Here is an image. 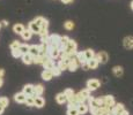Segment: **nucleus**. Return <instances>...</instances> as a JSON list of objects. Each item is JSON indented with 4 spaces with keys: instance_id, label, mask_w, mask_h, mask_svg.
Masks as SVG:
<instances>
[{
    "instance_id": "11",
    "label": "nucleus",
    "mask_w": 133,
    "mask_h": 115,
    "mask_svg": "<svg viewBox=\"0 0 133 115\" xmlns=\"http://www.w3.org/2000/svg\"><path fill=\"white\" fill-rule=\"evenodd\" d=\"M76 109H78L79 114H80V115H83V114H86L87 112L89 111V106H88V105H87L86 103H83V104H79V105H78V107H76Z\"/></svg>"
},
{
    "instance_id": "38",
    "label": "nucleus",
    "mask_w": 133,
    "mask_h": 115,
    "mask_svg": "<svg viewBox=\"0 0 133 115\" xmlns=\"http://www.w3.org/2000/svg\"><path fill=\"white\" fill-rule=\"evenodd\" d=\"M67 115H80L76 108H68L67 109Z\"/></svg>"
},
{
    "instance_id": "8",
    "label": "nucleus",
    "mask_w": 133,
    "mask_h": 115,
    "mask_svg": "<svg viewBox=\"0 0 133 115\" xmlns=\"http://www.w3.org/2000/svg\"><path fill=\"white\" fill-rule=\"evenodd\" d=\"M79 62H78V60H76L75 58H73V59H71L70 60V62H68V67H67V69L70 71H75L76 69H78V67H79Z\"/></svg>"
},
{
    "instance_id": "1",
    "label": "nucleus",
    "mask_w": 133,
    "mask_h": 115,
    "mask_svg": "<svg viewBox=\"0 0 133 115\" xmlns=\"http://www.w3.org/2000/svg\"><path fill=\"white\" fill-rule=\"evenodd\" d=\"M76 48H78V45H76V43L74 42V40L70 39V42H68L67 46L64 48V53L67 55V59L75 58V54H76V52H78V51H76Z\"/></svg>"
},
{
    "instance_id": "31",
    "label": "nucleus",
    "mask_w": 133,
    "mask_h": 115,
    "mask_svg": "<svg viewBox=\"0 0 133 115\" xmlns=\"http://www.w3.org/2000/svg\"><path fill=\"white\" fill-rule=\"evenodd\" d=\"M29 46L30 45H28V44H21V45H20L19 50H20V52L22 53V55L27 54V53H28V51H29Z\"/></svg>"
},
{
    "instance_id": "13",
    "label": "nucleus",
    "mask_w": 133,
    "mask_h": 115,
    "mask_svg": "<svg viewBox=\"0 0 133 115\" xmlns=\"http://www.w3.org/2000/svg\"><path fill=\"white\" fill-rule=\"evenodd\" d=\"M44 105H45V100H44V98H43L42 96H36L35 97V105L34 106H36L37 108H42Z\"/></svg>"
},
{
    "instance_id": "37",
    "label": "nucleus",
    "mask_w": 133,
    "mask_h": 115,
    "mask_svg": "<svg viewBox=\"0 0 133 115\" xmlns=\"http://www.w3.org/2000/svg\"><path fill=\"white\" fill-rule=\"evenodd\" d=\"M12 55H13V57H14L15 59H17V58H21V57H22V53L20 52V50L17 48V50L12 51Z\"/></svg>"
},
{
    "instance_id": "16",
    "label": "nucleus",
    "mask_w": 133,
    "mask_h": 115,
    "mask_svg": "<svg viewBox=\"0 0 133 115\" xmlns=\"http://www.w3.org/2000/svg\"><path fill=\"white\" fill-rule=\"evenodd\" d=\"M24 30H25L24 25L21 24V23H16V24L13 27V31H14L15 34H17V35H22V32H23Z\"/></svg>"
},
{
    "instance_id": "10",
    "label": "nucleus",
    "mask_w": 133,
    "mask_h": 115,
    "mask_svg": "<svg viewBox=\"0 0 133 115\" xmlns=\"http://www.w3.org/2000/svg\"><path fill=\"white\" fill-rule=\"evenodd\" d=\"M98 65H99V62L96 58H93L87 61V67H88V69H96L98 67Z\"/></svg>"
},
{
    "instance_id": "49",
    "label": "nucleus",
    "mask_w": 133,
    "mask_h": 115,
    "mask_svg": "<svg viewBox=\"0 0 133 115\" xmlns=\"http://www.w3.org/2000/svg\"><path fill=\"white\" fill-rule=\"evenodd\" d=\"M0 28H1V23H0Z\"/></svg>"
},
{
    "instance_id": "40",
    "label": "nucleus",
    "mask_w": 133,
    "mask_h": 115,
    "mask_svg": "<svg viewBox=\"0 0 133 115\" xmlns=\"http://www.w3.org/2000/svg\"><path fill=\"white\" fill-rule=\"evenodd\" d=\"M43 21H44V17H42V16H38V17H36V19L34 20V22L36 23L37 25H39V28H41V24L43 23Z\"/></svg>"
},
{
    "instance_id": "29",
    "label": "nucleus",
    "mask_w": 133,
    "mask_h": 115,
    "mask_svg": "<svg viewBox=\"0 0 133 115\" xmlns=\"http://www.w3.org/2000/svg\"><path fill=\"white\" fill-rule=\"evenodd\" d=\"M83 52H85V57H86L87 61L93 59V58H95V52H94L93 50H86V51H83Z\"/></svg>"
},
{
    "instance_id": "45",
    "label": "nucleus",
    "mask_w": 133,
    "mask_h": 115,
    "mask_svg": "<svg viewBox=\"0 0 133 115\" xmlns=\"http://www.w3.org/2000/svg\"><path fill=\"white\" fill-rule=\"evenodd\" d=\"M1 23H2L4 25H8V22H7V21H2Z\"/></svg>"
},
{
    "instance_id": "12",
    "label": "nucleus",
    "mask_w": 133,
    "mask_h": 115,
    "mask_svg": "<svg viewBox=\"0 0 133 115\" xmlns=\"http://www.w3.org/2000/svg\"><path fill=\"white\" fill-rule=\"evenodd\" d=\"M28 29H29L30 31L32 32V34H37V35L39 34V31H41L39 25H37L34 21H31V22L29 23V25H28Z\"/></svg>"
},
{
    "instance_id": "18",
    "label": "nucleus",
    "mask_w": 133,
    "mask_h": 115,
    "mask_svg": "<svg viewBox=\"0 0 133 115\" xmlns=\"http://www.w3.org/2000/svg\"><path fill=\"white\" fill-rule=\"evenodd\" d=\"M28 53H29L31 57H34V58L37 57V55H39V52H38V45H30Z\"/></svg>"
},
{
    "instance_id": "46",
    "label": "nucleus",
    "mask_w": 133,
    "mask_h": 115,
    "mask_svg": "<svg viewBox=\"0 0 133 115\" xmlns=\"http://www.w3.org/2000/svg\"><path fill=\"white\" fill-rule=\"evenodd\" d=\"M2 83H4V81H2V78H0V88L2 86Z\"/></svg>"
},
{
    "instance_id": "36",
    "label": "nucleus",
    "mask_w": 133,
    "mask_h": 115,
    "mask_svg": "<svg viewBox=\"0 0 133 115\" xmlns=\"http://www.w3.org/2000/svg\"><path fill=\"white\" fill-rule=\"evenodd\" d=\"M64 94L66 96V98H67V99H70L71 97L74 94V91L72 90V89H66V90L64 91Z\"/></svg>"
},
{
    "instance_id": "5",
    "label": "nucleus",
    "mask_w": 133,
    "mask_h": 115,
    "mask_svg": "<svg viewBox=\"0 0 133 115\" xmlns=\"http://www.w3.org/2000/svg\"><path fill=\"white\" fill-rule=\"evenodd\" d=\"M123 45L126 50H133V36H126L123 39Z\"/></svg>"
},
{
    "instance_id": "33",
    "label": "nucleus",
    "mask_w": 133,
    "mask_h": 115,
    "mask_svg": "<svg viewBox=\"0 0 133 115\" xmlns=\"http://www.w3.org/2000/svg\"><path fill=\"white\" fill-rule=\"evenodd\" d=\"M74 27H75V25H74L73 21H66L64 23V28H65L66 30H73Z\"/></svg>"
},
{
    "instance_id": "20",
    "label": "nucleus",
    "mask_w": 133,
    "mask_h": 115,
    "mask_svg": "<svg viewBox=\"0 0 133 115\" xmlns=\"http://www.w3.org/2000/svg\"><path fill=\"white\" fill-rule=\"evenodd\" d=\"M22 92H23L25 96H31V94H34V85H32V84H27V85H24Z\"/></svg>"
},
{
    "instance_id": "34",
    "label": "nucleus",
    "mask_w": 133,
    "mask_h": 115,
    "mask_svg": "<svg viewBox=\"0 0 133 115\" xmlns=\"http://www.w3.org/2000/svg\"><path fill=\"white\" fill-rule=\"evenodd\" d=\"M20 42H17V40H14V42H12L11 43V45H9V48H11L12 51H14V50H17V48L20 47Z\"/></svg>"
},
{
    "instance_id": "41",
    "label": "nucleus",
    "mask_w": 133,
    "mask_h": 115,
    "mask_svg": "<svg viewBox=\"0 0 133 115\" xmlns=\"http://www.w3.org/2000/svg\"><path fill=\"white\" fill-rule=\"evenodd\" d=\"M4 75H5V71H4V69H0V78H2V77H4Z\"/></svg>"
},
{
    "instance_id": "28",
    "label": "nucleus",
    "mask_w": 133,
    "mask_h": 115,
    "mask_svg": "<svg viewBox=\"0 0 133 115\" xmlns=\"http://www.w3.org/2000/svg\"><path fill=\"white\" fill-rule=\"evenodd\" d=\"M25 104H27V106H34L35 105V96L34 94H31V96H27V98H25Z\"/></svg>"
},
{
    "instance_id": "23",
    "label": "nucleus",
    "mask_w": 133,
    "mask_h": 115,
    "mask_svg": "<svg viewBox=\"0 0 133 115\" xmlns=\"http://www.w3.org/2000/svg\"><path fill=\"white\" fill-rule=\"evenodd\" d=\"M43 66H44V69H46V70H51L53 67H55V60L51 58H49L46 61H45L44 63H43Z\"/></svg>"
},
{
    "instance_id": "30",
    "label": "nucleus",
    "mask_w": 133,
    "mask_h": 115,
    "mask_svg": "<svg viewBox=\"0 0 133 115\" xmlns=\"http://www.w3.org/2000/svg\"><path fill=\"white\" fill-rule=\"evenodd\" d=\"M21 36H22V38H23L24 40H29L30 38H31V36H32V32L30 31L29 29H25L24 31L22 32V35H21Z\"/></svg>"
},
{
    "instance_id": "42",
    "label": "nucleus",
    "mask_w": 133,
    "mask_h": 115,
    "mask_svg": "<svg viewBox=\"0 0 133 115\" xmlns=\"http://www.w3.org/2000/svg\"><path fill=\"white\" fill-rule=\"evenodd\" d=\"M119 115H130V114H129V112H127V111H125V109H124V111H123V112H122V113L119 114Z\"/></svg>"
},
{
    "instance_id": "6",
    "label": "nucleus",
    "mask_w": 133,
    "mask_h": 115,
    "mask_svg": "<svg viewBox=\"0 0 133 115\" xmlns=\"http://www.w3.org/2000/svg\"><path fill=\"white\" fill-rule=\"evenodd\" d=\"M95 58L98 60L99 63H107L109 60V55L107 52H104V51H101V52L98 53L97 55H95Z\"/></svg>"
},
{
    "instance_id": "4",
    "label": "nucleus",
    "mask_w": 133,
    "mask_h": 115,
    "mask_svg": "<svg viewBox=\"0 0 133 115\" xmlns=\"http://www.w3.org/2000/svg\"><path fill=\"white\" fill-rule=\"evenodd\" d=\"M61 51L57 47H48V57H50L51 59H57L60 55Z\"/></svg>"
},
{
    "instance_id": "22",
    "label": "nucleus",
    "mask_w": 133,
    "mask_h": 115,
    "mask_svg": "<svg viewBox=\"0 0 133 115\" xmlns=\"http://www.w3.org/2000/svg\"><path fill=\"white\" fill-rule=\"evenodd\" d=\"M71 59H67V60H60L59 62H58V66L57 67L60 69L61 71L64 70H67V67H68V62H70Z\"/></svg>"
},
{
    "instance_id": "44",
    "label": "nucleus",
    "mask_w": 133,
    "mask_h": 115,
    "mask_svg": "<svg viewBox=\"0 0 133 115\" xmlns=\"http://www.w3.org/2000/svg\"><path fill=\"white\" fill-rule=\"evenodd\" d=\"M4 111H5V108L2 106H0V115H1L2 113H4Z\"/></svg>"
},
{
    "instance_id": "24",
    "label": "nucleus",
    "mask_w": 133,
    "mask_h": 115,
    "mask_svg": "<svg viewBox=\"0 0 133 115\" xmlns=\"http://www.w3.org/2000/svg\"><path fill=\"white\" fill-rule=\"evenodd\" d=\"M56 101H57L59 105H63V104H65L66 101H67V98H66V96L64 94V92L58 93L57 96H56Z\"/></svg>"
},
{
    "instance_id": "3",
    "label": "nucleus",
    "mask_w": 133,
    "mask_h": 115,
    "mask_svg": "<svg viewBox=\"0 0 133 115\" xmlns=\"http://www.w3.org/2000/svg\"><path fill=\"white\" fill-rule=\"evenodd\" d=\"M99 86H101V82L98 80H96V78H91V80H89L87 82V89L89 91H95Z\"/></svg>"
},
{
    "instance_id": "43",
    "label": "nucleus",
    "mask_w": 133,
    "mask_h": 115,
    "mask_svg": "<svg viewBox=\"0 0 133 115\" xmlns=\"http://www.w3.org/2000/svg\"><path fill=\"white\" fill-rule=\"evenodd\" d=\"M73 0H61V2H64V4H70V2H72Z\"/></svg>"
},
{
    "instance_id": "39",
    "label": "nucleus",
    "mask_w": 133,
    "mask_h": 115,
    "mask_svg": "<svg viewBox=\"0 0 133 115\" xmlns=\"http://www.w3.org/2000/svg\"><path fill=\"white\" fill-rule=\"evenodd\" d=\"M48 27H49V21L46 19H44L43 23L41 24V30H48Z\"/></svg>"
},
{
    "instance_id": "9",
    "label": "nucleus",
    "mask_w": 133,
    "mask_h": 115,
    "mask_svg": "<svg viewBox=\"0 0 133 115\" xmlns=\"http://www.w3.org/2000/svg\"><path fill=\"white\" fill-rule=\"evenodd\" d=\"M124 109L125 108H124V105L123 104H115V106L112 107V109H111V113L114 115H119Z\"/></svg>"
},
{
    "instance_id": "21",
    "label": "nucleus",
    "mask_w": 133,
    "mask_h": 115,
    "mask_svg": "<svg viewBox=\"0 0 133 115\" xmlns=\"http://www.w3.org/2000/svg\"><path fill=\"white\" fill-rule=\"evenodd\" d=\"M115 98L112 96H105L104 97V105L109 107H114L115 106Z\"/></svg>"
},
{
    "instance_id": "35",
    "label": "nucleus",
    "mask_w": 133,
    "mask_h": 115,
    "mask_svg": "<svg viewBox=\"0 0 133 115\" xmlns=\"http://www.w3.org/2000/svg\"><path fill=\"white\" fill-rule=\"evenodd\" d=\"M51 73H52V75H53V76H59L60 74H61V70L57 67V66H55V67L51 69Z\"/></svg>"
},
{
    "instance_id": "32",
    "label": "nucleus",
    "mask_w": 133,
    "mask_h": 115,
    "mask_svg": "<svg viewBox=\"0 0 133 115\" xmlns=\"http://www.w3.org/2000/svg\"><path fill=\"white\" fill-rule=\"evenodd\" d=\"M8 105H9L8 98H6V97H1V98H0V106H2L4 108H6Z\"/></svg>"
},
{
    "instance_id": "26",
    "label": "nucleus",
    "mask_w": 133,
    "mask_h": 115,
    "mask_svg": "<svg viewBox=\"0 0 133 115\" xmlns=\"http://www.w3.org/2000/svg\"><path fill=\"white\" fill-rule=\"evenodd\" d=\"M38 52L39 55H46L48 54V45L44 43H41V45H38Z\"/></svg>"
},
{
    "instance_id": "7",
    "label": "nucleus",
    "mask_w": 133,
    "mask_h": 115,
    "mask_svg": "<svg viewBox=\"0 0 133 115\" xmlns=\"http://www.w3.org/2000/svg\"><path fill=\"white\" fill-rule=\"evenodd\" d=\"M75 59L78 60V62H79V65L80 66H85L87 63V60H86V57H85V52H76Z\"/></svg>"
},
{
    "instance_id": "2",
    "label": "nucleus",
    "mask_w": 133,
    "mask_h": 115,
    "mask_svg": "<svg viewBox=\"0 0 133 115\" xmlns=\"http://www.w3.org/2000/svg\"><path fill=\"white\" fill-rule=\"evenodd\" d=\"M60 42V36L59 35H51L48 37L46 45L48 47H57Z\"/></svg>"
},
{
    "instance_id": "47",
    "label": "nucleus",
    "mask_w": 133,
    "mask_h": 115,
    "mask_svg": "<svg viewBox=\"0 0 133 115\" xmlns=\"http://www.w3.org/2000/svg\"><path fill=\"white\" fill-rule=\"evenodd\" d=\"M131 9H132V11H133V0H132V1H131Z\"/></svg>"
},
{
    "instance_id": "19",
    "label": "nucleus",
    "mask_w": 133,
    "mask_h": 115,
    "mask_svg": "<svg viewBox=\"0 0 133 115\" xmlns=\"http://www.w3.org/2000/svg\"><path fill=\"white\" fill-rule=\"evenodd\" d=\"M43 92H44V86L42 84H37V85H34V96H42Z\"/></svg>"
},
{
    "instance_id": "17",
    "label": "nucleus",
    "mask_w": 133,
    "mask_h": 115,
    "mask_svg": "<svg viewBox=\"0 0 133 115\" xmlns=\"http://www.w3.org/2000/svg\"><path fill=\"white\" fill-rule=\"evenodd\" d=\"M21 58H22V61H23L24 65H31V63H34V57H31L29 53L23 54Z\"/></svg>"
},
{
    "instance_id": "25",
    "label": "nucleus",
    "mask_w": 133,
    "mask_h": 115,
    "mask_svg": "<svg viewBox=\"0 0 133 115\" xmlns=\"http://www.w3.org/2000/svg\"><path fill=\"white\" fill-rule=\"evenodd\" d=\"M42 78L44 81H50V80H52L53 78V75H52V73H51V70H46V69H44L43 70V73H42Z\"/></svg>"
},
{
    "instance_id": "14",
    "label": "nucleus",
    "mask_w": 133,
    "mask_h": 115,
    "mask_svg": "<svg viewBox=\"0 0 133 115\" xmlns=\"http://www.w3.org/2000/svg\"><path fill=\"white\" fill-rule=\"evenodd\" d=\"M25 98H27V96H25L23 92H19V93H16V94L14 96L15 101H16V103H19V104L25 103Z\"/></svg>"
},
{
    "instance_id": "15",
    "label": "nucleus",
    "mask_w": 133,
    "mask_h": 115,
    "mask_svg": "<svg viewBox=\"0 0 133 115\" xmlns=\"http://www.w3.org/2000/svg\"><path fill=\"white\" fill-rule=\"evenodd\" d=\"M49 58L50 57H48V55H37V57L34 58V63H36V65H43Z\"/></svg>"
},
{
    "instance_id": "27",
    "label": "nucleus",
    "mask_w": 133,
    "mask_h": 115,
    "mask_svg": "<svg viewBox=\"0 0 133 115\" xmlns=\"http://www.w3.org/2000/svg\"><path fill=\"white\" fill-rule=\"evenodd\" d=\"M112 73H114V75L116 77H121L123 73H124V70H123V67H121V66H116V67L112 68Z\"/></svg>"
},
{
    "instance_id": "48",
    "label": "nucleus",
    "mask_w": 133,
    "mask_h": 115,
    "mask_svg": "<svg viewBox=\"0 0 133 115\" xmlns=\"http://www.w3.org/2000/svg\"><path fill=\"white\" fill-rule=\"evenodd\" d=\"M107 115H114V114H112V113H110V114H107Z\"/></svg>"
}]
</instances>
